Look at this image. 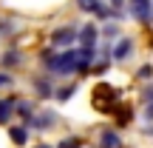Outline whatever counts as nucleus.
Listing matches in <instances>:
<instances>
[{"label": "nucleus", "instance_id": "obj_10", "mask_svg": "<svg viewBox=\"0 0 153 148\" xmlns=\"http://www.w3.org/2000/svg\"><path fill=\"white\" fill-rule=\"evenodd\" d=\"M14 105L17 97H0V125H9L14 120Z\"/></svg>", "mask_w": 153, "mask_h": 148}, {"label": "nucleus", "instance_id": "obj_14", "mask_svg": "<svg viewBox=\"0 0 153 148\" xmlns=\"http://www.w3.org/2000/svg\"><path fill=\"white\" fill-rule=\"evenodd\" d=\"M9 137L14 145H28V128L26 125H11L9 128Z\"/></svg>", "mask_w": 153, "mask_h": 148}, {"label": "nucleus", "instance_id": "obj_24", "mask_svg": "<svg viewBox=\"0 0 153 148\" xmlns=\"http://www.w3.org/2000/svg\"><path fill=\"white\" fill-rule=\"evenodd\" d=\"M111 6H114V9H119V6H125V0H111Z\"/></svg>", "mask_w": 153, "mask_h": 148}, {"label": "nucleus", "instance_id": "obj_16", "mask_svg": "<svg viewBox=\"0 0 153 148\" xmlns=\"http://www.w3.org/2000/svg\"><path fill=\"white\" fill-rule=\"evenodd\" d=\"M74 91H76V86L71 83V86H62V88H54V97L60 100V103H65V100H71V97H74Z\"/></svg>", "mask_w": 153, "mask_h": 148}, {"label": "nucleus", "instance_id": "obj_15", "mask_svg": "<svg viewBox=\"0 0 153 148\" xmlns=\"http://www.w3.org/2000/svg\"><path fill=\"white\" fill-rule=\"evenodd\" d=\"M82 145H85V140L76 137V134H71V137H62L54 148H82Z\"/></svg>", "mask_w": 153, "mask_h": 148}, {"label": "nucleus", "instance_id": "obj_17", "mask_svg": "<svg viewBox=\"0 0 153 148\" xmlns=\"http://www.w3.org/2000/svg\"><path fill=\"white\" fill-rule=\"evenodd\" d=\"M131 122V108L128 105H119L116 108V125H128Z\"/></svg>", "mask_w": 153, "mask_h": 148}, {"label": "nucleus", "instance_id": "obj_1", "mask_svg": "<svg viewBox=\"0 0 153 148\" xmlns=\"http://www.w3.org/2000/svg\"><path fill=\"white\" fill-rule=\"evenodd\" d=\"M43 66L48 68L51 77H71V74H76V49L54 51V54H51Z\"/></svg>", "mask_w": 153, "mask_h": 148}, {"label": "nucleus", "instance_id": "obj_20", "mask_svg": "<svg viewBox=\"0 0 153 148\" xmlns=\"http://www.w3.org/2000/svg\"><path fill=\"white\" fill-rule=\"evenodd\" d=\"M136 77H139V80H145V83L153 80V66H142V68L136 71Z\"/></svg>", "mask_w": 153, "mask_h": 148}, {"label": "nucleus", "instance_id": "obj_21", "mask_svg": "<svg viewBox=\"0 0 153 148\" xmlns=\"http://www.w3.org/2000/svg\"><path fill=\"white\" fill-rule=\"evenodd\" d=\"M11 86H14V77L9 71H0V88H11Z\"/></svg>", "mask_w": 153, "mask_h": 148}, {"label": "nucleus", "instance_id": "obj_4", "mask_svg": "<svg viewBox=\"0 0 153 148\" xmlns=\"http://www.w3.org/2000/svg\"><path fill=\"white\" fill-rule=\"evenodd\" d=\"M94 63H97V46H82V49H76V74L91 71Z\"/></svg>", "mask_w": 153, "mask_h": 148}, {"label": "nucleus", "instance_id": "obj_6", "mask_svg": "<svg viewBox=\"0 0 153 148\" xmlns=\"http://www.w3.org/2000/svg\"><path fill=\"white\" fill-rule=\"evenodd\" d=\"M128 3H131V14H133V20H139V23H150V20H153L150 0H128Z\"/></svg>", "mask_w": 153, "mask_h": 148}, {"label": "nucleus", "instance_id": "obj_2", "mask_svg": "<svg viewBox=\"0 0 153 148\" xmlns=\"http://www.w3.org/2000/svg\"><path fill=\"white\" fill-rule=\"evenodd\" d=\"M23 125H26V128H37V131H51V128L57 125V114H54V111H40V114L34 111Z\"/></svg>", "mask_w": 153, "mask_h": 148}, {"label": "nucleus", "instance_id": "obj_19", "mask_svg": "<svg viewBox=\"0 0 153 148\" xmlns=\"http://www.w3.org/2000/svg\"><path fill=\"white\" fill-rule=\"evenodd\" d=\"M99 34L108 37V40H116V37H119V26H116V23H108L105 29H99Z\"/></svg>", "mask_w": 153, "mask_h": 148}, {"label": "nucleus", "instance_id": "obj_7", "mask_svg": "<svg viewBox=\"0 0 153 148\" xmlns=\"http://www.w3.org/2000/svg\"><path fill=\"white\" fill-rule=\"evenodd\" d=\"M131 51H133V37H122L119 43L111 49V60H116V63H125L128 57H131Z\"/></svg>", "mask_w": 153, "mask_h": 148}, {"label": "nucleus", "instance_id": "obj_5", "mask_svg": "<svg viewBox=\"0 0 153 148\" xmlns=\"http://www.w3.org/2000/svg\"><path fill=\"white\" fill-rule=\"evenodd\" d=\"M76 9L85 11V14H97L99 20H111V9L102 0H76Z\"/></svg>", "mask_w": 153, "mask_h": 148}, {"label": "nucleus", "instance_id": "obj_11", "mask_svg": "<svg viewBox=\"0 0 153 148\" xmlns=\"http://www.w3.org/2000/svg\"><path fill=\"white\" fill-rule=\"evenodd\" d=\"M34 94H37L40 100L54 97V86H51V80H48V77H37V80H34Z\"/></svg>", "mask_w": 153, "mask_h": 148}, {"label": "nucleus", "instance_id": "obj_26", "mask_svg": "<svg viewBox=\"0 0 153 148\" xmlns=\"http://www.w3.org/2000/svg\"><path fill=\"white\" fill-rule=\"evenodd\" d=\"M150 11H153V0H150Z\"/></svg>", "mask_w": 153, "mask_h": 148}, {"label": "nucleus", "instance_id": "obj_18", "mask_svg": "<svg viewBox=\"0 0 153 148\" xmlns=\"http://www.w3.org/2000/svg\"><path fill=\"white\" fill-rule=\"evenodd\" d=\"M17 32V23L14 20H0V37H11Z\"/></svg>", "mask_w": 153, "mask_h": 148}, {"label": "nucleus", "instance_id": "obj_12", "mask_svg": "<svg viewBox=\"0 0 153 148\" xmlns=\"http://www.w3.org/2000/svg\"><path fill=\"white\" fill-rule=\"evenodd\" d=\"M23 60H26V57H23L20 49H9V51H3V57H0V66H3V68H11V66H20Z\"/></svg>", "mask_w": 153, "mask_h": 148}, {"label": "nucleus", "instance_id": "obj_9", "mask_svg": "<svg viewBox=\"0 0 153 148\" xmlns=\"http://www.w3.org/2000/svg\"><path fill=\"white\" fill-rule=\"evenodd\" d=\"M99 148H122V137L116 128H102L99 131Z\"/></svg>", "mask_w": 153, "mask_h": 148}, {"label": "nucleus", "instance_id": "obj_13", "mask_svg": "<svg viewBox=\"0 0 153 148\" xmlns=\"http://www.w3.org/2000/svg\"><path fill=\"white\" fill-rule=\"evenodd\" d=\"M31 114H34V103H31V100H17V105H14V117H20V122H26Z\"/></svg>", "mask_w": 153, "mask_h": 148}, {"label": "nucleus", "instance_id": "obj_22", "mask_svg": "<svg viewBox=\"0 0 153 148\" xmlns=\"http://www.w3.org/2000/svg\"><path fill=\"white\" fill-rule=\"evenodd\" d=\"M142 97H145V103H153V83H150V86L142 91Z\"/></svg>", "mask_w": 153, "mask_h": 148}, {"label": "nucleus", "instance_id": "obj_25", "mask_svg": "<svg viewBox=\"0 0 153 148\" xmlns=\"http://www.w3.org/2000/svg\"><path fill=\"white\" fill-rule=\"evenodd\" d=\"M34 148H54V145H48V143H43V145H34Z\"/></svg>", "mask_w": 153, "mask_h": 148}, {"label": "nucleus", "instance_id": "obj_3", "mask_svg": "<svg viewBox=\"0 0 153 148\" xmlns=\"http://www.w3.org/2000/svg\"><path fill=\"white\" fill-rule=\"evenodd\" d=\"M76 32H79L76 26H57L54 32H51V43H54L57 49H68V46L76 43Z\"/></svg>", "mask_w": 153, "mask_h": 148}, {"label": "nucleus", "instance_id": "obj_8", "mask_svg": "<svg viewBox=\"0 0 153 148\" xmlns=\"http://www.w3.org/2000/svg\"><path fill=\"white\" fill-rule=\"evenodd\" d=\"M76 40H79L82 46H97V40H99V26H97V23L82 26L79 32H76Z\"/></svg>", "mask_w": 153, "mask_h": 148}, {"label": "nucleus", "instance_id": "obj_23", "mask_svg": "<svg viewBox=\"0 0 153 148\" xmlns=\"http://www.w3.org/2000/svg\"><path fill=\"white\" fill-rule=\"evenodd\" d=\"M145 120H148V122H153V103H148V105H145Z\"/></svg>", "mask_w": 153, "mask_h": 148}]
</instances>
